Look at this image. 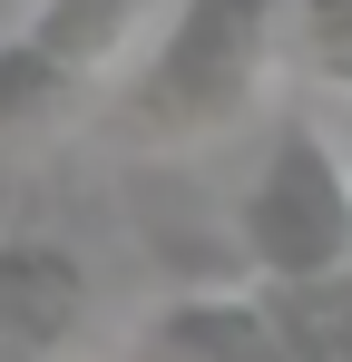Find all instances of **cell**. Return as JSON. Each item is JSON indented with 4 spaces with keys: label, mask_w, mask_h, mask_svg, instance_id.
Masks as SVG:
<instances>
[{
    "label": "cell",
    "mask_w": 352,
    "mask_h": 362,
    "mask_svg": "<svg viewBox=\"0 0 352 362\" xmlns=\"http://www.w3.org/2000/svg\"><path fill=\"white\" fill-rule=\"evenodd\" d=\"M284 10L293 0H167L147 59L108 88V137L157 157L245 127L284 59Z\"/></svg>",
    "instance_id": "obj_1"
},
{
    "label": "cell",
    "mask_w": 352,
    "mask_h": 362,
    "mask_svg": "<svg viewBox=\"0 0 352 362\" xmlns=\"http://www.w3.org/2000/svg\"><path fill=\"white\" fill-rule=\"evenodd\" d=\"M235 255L274 294H313L352 274V147L323 108H284L264 127L254 186L235 196Z\"/></svg>",
    "instance_id": "obj_2"
},
{
    "label": "cell",
    "mask_w": 352,
    "mask_h": 362,
    "mask_svg": "<svg viewBox=\"0 0 352 362\" xmlns=\"http://www.w3.org/2000/svg\"><path fill=\"white\" fill-rule=\"evenodd\" d=\"M157 20L167 0H30V20L0 40V147L78 118Z\"/></svg>",
    "instance_id": "obj_3"
},
{
    "label": "cell",
    "mask_w": 352,
    "mask_h": 362,
    "mask_svg": "<svg viewBox=\"0 0 352 362\" xmlns=\"http://www.w3.org/2000/svg\"><path fill=\"white\" fill-rule=\"evenodd\" d=\"M98 323V264L59 235H0V362H78Z\"/></svg>",
    "instance_id": "obj_4"
},
{
    "label": "cell",
    "mask_w": 352,
    "mask_h": 362,
    "mask_svg": "<svg viewBox=\"0 0 352 362\" xmlns=\"http://www.w3.org/2000/svg\"><path fill=\"white\" fill-rule=\"evenodd\" d=\"M127 362H293L284 343V303L264 294H176L137 323Z\"/></svg>",
    "instance_id": "obj_5"
},
{
    "label": "cell",
    "mask_w": 352,
    "mask_h": 362,
    "mask_svg": "<svg viewBox=\"0 0 352 362\" xmlns=\"http://www.w3.org/2000/svg\"><path fill=\"white\" fill-rule=\"evenodd\" d=\"M284 40H293V59L313 69L323 88H352V0H293Z\"/></svg>",
    "instance_id": "obj_6"
},
{
    "label": "cell",
    "mask_w": 352,
    "mask_h": 362,
    "mask_svg": "<svg viewBox=\"0 0 352 362\" xmlns=\"http://www.w3.org/2000/svg\"><path fill=\"white\" fill-rule=\"evenodd\" d=\"M343 284H352V274H343Z\"/></svg>",
    "instance_id": "obj_7"
}]
</instances>
